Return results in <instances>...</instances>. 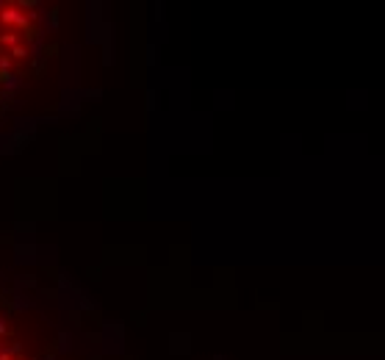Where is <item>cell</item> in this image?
Here are the masks:
<instances>
[{
  "instance_id": "obj_1",
  "label": "cell",
  "mask_w": 385,
  "mask_h": 360,
  "mask_svg": "<svg viewBox=\"0 0 385 360\" xmlns=\"http://www.w3.org/2000/svg\"><path fill=\"white\" fill-rule=\"evenodd\" d=\"M0 22H3V25H14V28H28L25 14L17 11L14 6H6V9L0 11Z\"/></svg>"
},
{
  "instance_id": "obj_2",
  "label": "cell",
  "mask_w": 385,
  "mask_h": 360,
  "mask_svg": "<svg viewBox=\"0 0 385 360\" xmlns=\"http://www.w3.org/2000/svg\"><path fill=\"white\" fill-rule=\"evenodd\" d=\"M0 44H9L11 50H14V47L20 44V39H17V34H3L0 36Z\"/></svg>"
},
{
  "instance_id": "obj_3",
  "label": "cell",
  "mask_w": 385,
  "mask_h": 360,
  "mask_svg": "<svg viewBox=\"0 0 385 360\" xmlns=\"http://www.w3.org/2000/svg\"><path fill=\"white\" fill-rule=\"evenodd\" d=\"M28 56V47H22V44H17L14 50H11V59H25Z\"/></svg>"
},
{
  "instance_id": "obj_4",
  "label": "cell",
  "mask_w": 385,
  "mask_h": 360,
  "mask_svg": "<svg viewBox=\"0 0 385 360\" xmlns=\"http://www.w3.org/2000/svg\"><path fill=\"white\" fill-rule=\"evenodd\" d=\"M9 67H11V59H0V69H3V72H6Z\"/></svg>"
},
{
  "instance_id": "obj_5",
  "label": "cell",
  "mask_w": 385,
  "mask_h": 360,
  "mask_svg": "<svg viewBox=\"0 0 385 360\" xmlns=\"http://www.w3.org/2000/svg\"><path fill=\"white\" fill-rule=\"evenodd\" d=\"M6 330H9V327H6V321H0V335H6Z\"/></svg>"
},
{
  "instance_id": "obj_6",
  "label": "cell",
  "mask_w": 385,
  "mask_h": 360,
  "mask_svg": "<svg viewBox=\"0 0 385 360\" xmlns=\"http://www.w3.org/2000/svg\"><path fill=\"white\" fill-rule=\"evenodd\" d=\"M0 360H11V358H9V355H0Z\"/></svg>"
}]
</instances>
